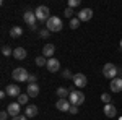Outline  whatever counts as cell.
I'll return each mask as SVG.
<instances>
[{
	"label": "cell",
	"mask_w": 122,
	"mask_h": 120,
	"mask_svg": "<svg viewBox=\"0 0 122 120\" xmlns=\"http://www.w3.org/2000/svg\"><path fill=\"white\" fill-rule=\"evenodd\" d=\"M78 26H80V19L78 18H72L70 19V28L72 29H76Z\"/></svg>",
	"instance_id": "26"
},
{
	"label": "cell",
	"mask_w": 122,
	"mask_h": 120,
	"mask_svg": "<svg viewBox=\"0 0 122 120\" xmlns=\"http://www.w3.org/2000/svg\"><path fill=\"white\" fill-rule=\"evenodd\" d=\"M56 92H57V96H59L60 99H65V96L70 94V89H65V88H62V86H60V88H57Z\"/></svg>",
	"instance_id": "20"
},
{
	"label": "cell",
	"mask_w": 122,
	"mask_h": 120,
	"mask_svg": "<svg viewBox=\"0 0 122 120\" xmlns=\"http://www.w3.org/2000/svg\"><path fill=\"white\" fill-rule=\"evenodd\" d=\"M2 54H3L5 57H8V55H13V50H11L8 46H3L2 47Z\"/></svg>",
	"instance_id": "24"
},
{
	"label": "cell",
	"mask_w": 122,
	"mask_h": 120,
	"mask_svg": "<svg viewBox=\"0 0 122 120\" xmlns=\"http://www.w3.org/2000/svg\"><path fill=\"white\" fill-rule=\"evenodd\" d=\"M104 115L109 117V119H114V117L117 115V109L114 107L112 104H106V106H104Z\"/></svg>",
	"instance_id": "14"
},
{
	"label": "cell",
	"mask_w": 122,
	"mask_h": 120,
	"mask_svg": "<svg viewBox=\"0 0 122 120\" xmlns=\"http://www.w3.org/2000/svg\"><path fill=\"white\" fill-rule=\"evenodd\" d=\"M51 11H49V7H46V5H39L38 8H36V11H34V15H36V18L39 19V21H46L51 18V15H49Z\"/></svg>",
	"instance_id": "5"
},
{
	"label": "cell",
	"mask_w": 122,
	"mask_h": 120,
	"mask_svg": "<svg viewBox=\"0 0 122 120\" xmlns=\"http://www.w3.org/2000/svg\"><path fill=\"white\" fill-rule=\"evenodd\" d=\"M117 73H119V67H116L114 63H106L103 67V75L109 80H114L117 78Z\"/></svg>",
	"instance_id": "3"
},
{
	"label": "cell",
	"mask_w": 122,
	"mask_h": 120,
	"mask_svg": "<svg viewBox=\"0 0 122 120\" xmlns=\"http://www.w3.org/2000/svg\"><path fill=\"white\" fill-rule=\"evenodd\" d=\"M23 19H25V23H26L29 28H31V26H34V24H36V19H38V18H36L34 11H31V10H26V11L23 13Z\"/></svg>",
	"instance_id": "6"
},
{
	"label": "cell",
	"mask_w": 122,
	"mask_h": 120,
	"mask_svg": "<svg viewBox=\"0 0 122 120\" xmlns=\"http://www.w3.org/2000/svg\"><path fill=\"white\" fill-rule=\"evenodd\" d=\"M62 76H64L65 80H70V78L73 80V75L70 73V70H64V72H62Z\"/></svg>",
	"instance_id": "27"
},
{
	"label": "cell",
	"mask_w": 122,
	"mask_h": 120,
	"mask_svg": "<svg viewBox=\"0 0 122 120\" xmlns=\"http://www.w3.org/2000/svg\"><path fill=\"white\" fill-rule=\"evenodd\" d=\"M11 78L15 80V81H18V83H21V81H28L29 78V73L26 72V68H15L13 72H11Z\"/></svg>",
	"instance_id": "4"
},
{
	"label": "cell",
	"mask_w": 122,
	"mask_h": 120,
	"mask_svg": "<svg viewBox=\"0 0 122 120\" xmlns=\"http://www.w3.org/2000/svg\"><path fill=\"white\" fill-rule=\"evenodd\" d=\"M54 52H56V46H54V44H46V46L42 47V55L46 57L47 60H49V58H52Z\"/></svg>",
	"instance_id": "13"
},
{
	"label": "cell",
	"mask_w": 122,
	"mask_h": 120,
	"mask_svg": "<svg viewBox=\"0 0 122 120\" xmlns=\"http://www.w3.org/2000/svg\"><path fill=\"white\" fill-rule=\"evenodd\" d=\"M28 99H29L28 94H20V96H18V104H26Z\"/></svg>",
	"instance_id": "25"
},
{
	"label": "cell",
	"mask_w": 122,
	"mask_h": 120,
	"mask_svg": "<svg viewBox=\"0 0 122 120\" xmlns=\"http://www.w3.org/2000/svg\"><path fill=\"white\" fill-rule=\"evenodd\" d=\"M11 120H28V117H26V115H25V117H23V115H16V117H11Z\"/></svg>",
	"instance_id": "33"
},
{
	"label": "cell",
	"mask_w": 122,
	"mask_h": 120,
	"mask_svg": "<svg viewBox=\"0 0 122 120\" xmlns=\"http://www.w3.org/2000/svg\"><path fill=\"white\" fill-rule=\"evenodd\" d=\"M49 33H51L49 29H42V31H41L39 34H41V37H47V36H49Z\"/></svg>",
	"instance_id": "32"
},
{
	"label": "cell",
	"mask_w": 122,
	"mask_h": 120,
	"mask_svg": "<svg viewBox=\"0 0 122 120\" xmlns=\"http://www.w3.org/2000/svg\"><path fill=\"white\" fill-rule=\"evenodd\" d=\"M68 112H70V114H73V115H75V114H78V106H70Z\"/></svg>",
	"instance_id": "31"
},
{
	"label": "cell",
	"mask_w": 122,
	"mask_h": 120,
	"mask_svg": "<svg viewBox=\"0 0 122 120\" xmlns=\"http://www.w3.org/2000/svg\"><path fill=\"white\" fill-rule=\"evenodd\" d=\"M62 19L59 18V16H51V18L47 19L46 23V28L51 31V33H59V31H62Z\"/></svg>",
	"instance_id": "1"
},
{
	"label": "cell",
	"mask_w": 122,
	"mask_h": 120,
	"mask_svg": "<svg viewBox=\"0 0 122 120\" xmlns=\"http://www.w3.org/2000/svg\"><path fill=\"white\" fill-rule=\"evenodd\" d=\"M20 110H21V104H18V102H10L8 107H7V112L10 114V117L20 115Z\"/></svg>",
	"instance_id": "8"
},
{
	"label": "cell",
	"mask_w": 122,
	"mask_h": 120,
	"mask_svg": "<svg viewBox=\"0 0 122 120\" xmlns=\"http://www.w3.org/2000/svg\"><path fill=\"white\" fill-rule=\"evenodd\" d=\"M26 94H28L29 97H36L39 94V86L38 84H28V88H26Z\"/></svg>",
	"instance_id": "18"
},
{
	"label": "cell",
	"mask_w": 122,
	"mask_h": 120,
	"mask_svg": "<svg viewBox=\"0 0 122 120\" xmlns=\"http://www.w3.org/2000/svg\"><path fill=\"white\" fill-rule=\"evenodd\" d=\"M5 96H8V94H7V91H2V92H0V97H2V99H3Z\"/></svg>",
	"instance_id": "34"
},
{
	"label": "cell",
	"mask_w": 122,
	"mask_h": 120,
	"mask_svg": "<svg viewBox=\"0 0 122 120\" xmlns=\"http://www.w3.org/2000/svg\"><path fill=\"white\" fill-rule=\"evenodd\" d=\"M70 101H67V99H59V101L56 102V107H57V110H60V112H68V109H70Z\"/></svg>",
	"instance_id": "12"
},
{
	"label": "cell",
	"mask_w": 122,
	"mask_h": 120,
	"mask_svg": "<svg viewBox=\"0 0 122 120\" xmlns=\"http://www.w3.org/2000/svg\"><path fill=\"white\" fill-rule=\"evenodd\" d=\"M5 91H7V94H8L10 97H18L20 94H21V88H20L18 84H8L7 88H5Z\"/></svg>",
	"instance_id": "11"
},
{
	"label": "cell",
	"mask_w": 122,
	"mask_h": 120,
	"mask_svg": "<svg viewBox=\"0 0 122 120\" xmlns=\"http://www.w3.org/2000/svg\"><path fill=\"white\" fill-rule=\"evenodd\" d=\"M36 65H38V67H46V65H47V58L44 55L36 57Z\"/></svg>",
	"instance_id": "21"
},
{
	"label": "cell",
	"mask_w": 122,
	"mask_h": 120,
	"mask_svg": "<svg viewBox=\"0 0 122 120\" xmlns=\"http://www.w3.org/2000/svg\"><path fill=\"white\" fill-rule=\"evenodd\" d=\"M78 5H80V0H68V7L70 8H75Z\"/></svg>",
	"instance_id": "28"
},
{
	"label": "cell",
	"mask_w": 122,
	"mask_h": 120,
	"mask_svg": "<svg viewBox=\"0 0 122 120\" xmlns=\"http://www.w3.org/2000/svg\"><path fill=\"white\" fill-rule=\"evenodd\" d=\"M23 36V29L20 28V26H11L10 28V37H13V39H18V37Z\"/></svg>",
	"instance_id": "19"
},
{
	"label": "cell",
	"mask_w": 122,
	"mask_h": 120,
	"mask_svg": "<svg viewBox=\"0 0 122 120\" xmlns=\"http://www.w3.org/2000/svg\"><path fill=\"white\" fill-rule=\"evenodd\" d=\"M76 18L80 19V21H88V19H91L93 18V10L91 8H83L81 11H78Z\"/></svg>",
	"instance_id": "10"
},
{
	"label": "cell",
	"mask_w": 122,
	"mask_h": 120,
	"mask_svg": "<svg viewBox=\"0 0 122 120\" xmlns=\"http://www.w3.org/2000/svg\"><path fill=\"white\" fill-rule=\"evenodd\" d=\"M121 49H122V39H121Z\"/></svg>",
	"instance_id": "35"
},
{
	"label": "cell",
	"mask_w": 122,
	"mask_h": 120,
	"mask_svg": "<svg viewBox=\"0 0 122 120\" xmlns=\"http://www.w3.org/2000/svg\"><path fill=\"white\" fill-rule=\"evenodd\" d=\"M111 91L114 92H121L122 91V78H114V80H111Z\"/></svg>",
	"instance_id": "15"
},
{
	"label": "cell",
	"mask_w": 122,
	"mask_h": 120,
	"mask_svg": "<svg viewBox=\"0 0 122 120\" xmlns=\"http://www.w3.org/2000/svg\"><path fill=\"white\" fill-rule=\"evenodd\" d=\"M47 70H49V72H51V73H56V72H59V70H60V62H59V60H57V58H54V57H52V58H49V60H47Z\"/></svg>",
	"instance_id": "9"
},
{
	"label": "cell",
	"mask_w": 122,
	"mask_h": 120,
	"mask_svg": "<svg viewBox=\"0 0 122 120\" xmlns=\"http://www.w3.org/2000/svg\"><path fill=\"white\" fill-rule=\"evenodd\" d=\"M10 117V114L7 110H2V114H0V120H7Z\"/></svg>",
	"instance_id": "30"
},
{
	"label": "cell",
	"mask_w": 122,
	"mask_h": 120,
	"mask_svg": "<svg viewBox=\"0 0 122 120\" xmlns=\"http://www.w3.org/2000/svg\"><path fill=\"white\" fill-rule=\"evenodd\" d=\"M68 101L72 106H80L85 101V94L81 91H75V88H70V94H68Z\"/></svg>",
	"instance_id": "2"
},
{
	"label": "cell",
	"mask_w": 122,
	"mask_h": 120,
	"mask_svg": "<svg viewBox=\"0 0 122 120\" xmlns=\"http://www.w3.org/2000/svg\"><path fill=\"white\" fill-rule=\"evenodd\" d=\"M101 101H103L104 104H111V94H109V92H103V94H101Z\"/></svg>",
	"instance_id": "22"
},
{
	"label": "cell",
	"mask_w": 122,
	"mask_h": 120,
	"mask_svg": "<svg viewBox=\"0 0 122 120\" xmlns=\"http://www.w3.org/2000/svg\"><path fill=\"white\" fill-rule=\"evenodd\" d=\"M73 83H75L76 88H85L86 83H88V78L83 73H75L73 75Z\"/></svg>",
	"instance_id": "7"
},
{
	"label": "cell",
	"mask_w": 122,
	"mask_h": 120,
	"mask_svg": "<svg viewBox=\"0 0 122 120\" xmlns=\"http://www.w3.org/2000/svg\"><path fill=\"white\" fill-rule=\"evenodd\" d=\"M73 13H75V11H73V8H70V7H67L65 8V11H64V16H65V18H73Z\"/></svg>",
	"instance_id": "23"
},
{
	"label": "cell",
	"mask_w": 122,
	"mask_h": 120,
	"mask_svg": "<svg viewBox=\"0 0 122 120\" xmlns=\"http://www.w3.org/2000/svg\"><path fill=\"white\" fill-rule=\"evenodd\" d=\"M39 109L34 106V104H29V106H26V110H25V115L26 117H36L38 115Z\"/></svg>",
	"instance_id": "17"
},
{
	"label": "cell",
	"mask_w": 122,
	"mask_h": 120,
	"mask_svg": "<svg viewBox=\"0 0 122 120\" xmlns=\"http://www.w3.org/2000/svg\"><path fill=\"white\" fill-rule=\"evenodd\" d=\"M28 55V52H26V49H23V47H16L15 50H13V57L16 58V60H23V58H26Z\"/></svg>",
	"instance_id": "16"
},
{
	"label": "cell",
	"mask_w": 122,
	"mask_h": 120,
	"mask_svg": "<svg viewBox=\"0 0 122 120\" xmlns=\"http://www.w3.org/2000/svg\"><path fill=\"white\" fill-rule=\"evenodd\" d=\"M36 80H38V76H36V75H29L28 84H36Z\"/></svg>",
	"instance_id": "29"
}]
</instances>
